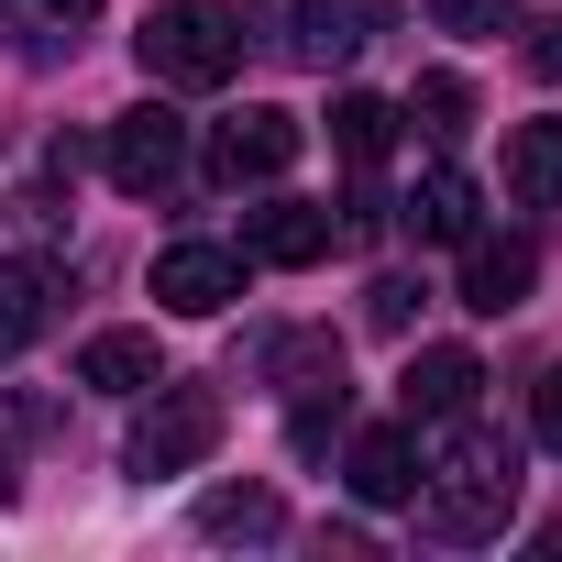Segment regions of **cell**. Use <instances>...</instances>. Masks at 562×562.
Here are the masks:
<instances>
[{"label": "cell", "instance_id": "4fadbf2b", "mask_svg": "<svg viewBox=\"0 0 562 562\" xmlns=\"http://www.w3.org/2000/svg\"><path fill=\"white\" fill-rule=\"evenodd\" d=\"M397 221H408V243H463V232H474V177H463V166H430V177L397 199Z\"/></svg>", "mask_w": 562, "mask_h": 562}, {"label": "cell", "instance_id": "8fae6325", "mask_svg": "<svg viewBox=\"0 0 562 562\" xmlns=\"http://www.w3.org/2000/svg\"><path fill=\"white\" fill-rule=\"evenodd\" d=\"M56 299H67V276H56L45 254L0 265V364H12V353H34V342L56 331Z\"/></svg>", "mask_w": 562, "mask_h": 562}, {"label": "cell", "instance_id": "d4e9b609", "mask_svg": "<svg viewBox=\"0 0 562 562\" xmlns=\"http://www.w3.org/2000/svg\"><path fill=\"white\" fill-rule=\"evenodd\" d=\"M45 12H56V23H89V12H100V0H45Z\"/></svg>", "mask_w": 562, "mask_h": 562}, {"label": "cell", "instance_id": "52a82bcc", "mask_svg": "<svg viewBox=\"0 0 562 562\" xmlns=\"http://www.w3.org/2000/svg\"><path fill=\"white\" fill-rule=\"evenodd\" d=\"M386 34V0H288V45L299 67H353Z\"/></svg>", "mask_w": 562, "mask_h": 562}, {"label": "cell", "instance_id": "44dd1931", "mask_svg": "<svg viewBox=\"0 0 562 562\" xmlns=\"http://www.w3.org/2000/svg\"><path fill=\"white\" fill-rule=\"evenodd\" d=\"M276 375H288V386H321V375H342V342H331V331H299V342H276Z\"/></svg>", "mask_w": 562, "mask_h": 562}, {"label": "cell", "instance_id": "ac0fdd59", "mask_svg": "<svg viewBox=\"0 0 562 562\" xmlns=\"http://www.w3.org/2000/svg\"><path fill=\"white\" fill-rule=\"evenodd\" d=\"M342 419H353V397H342V375H321V386H299L288 441H299V452H321V441H342Z\"/></svg>", "mask_w": 562, "mask_h": 562}, {"label": "cell", "instance_id": "d6986e66", "mask_svg": "<svg viewBox=\"0 0 562 562\" xmlns=\"http://www.w3.org/2000/svg\"><path fill=\"white\" fill-rule=\"evenodd\" d=\"M34 430H45V397H23V386H0V496L23 485V452H34Z\"/></svg>", "mask_w": 562, "mask_h": 562}, {"label": "cell", "instance_id": "e0dca14e", "mask_svg": "<svg viewBox=\"0 0 562 562\" xmlns=\"http://www.w3.org/2000/svg\"><path fill=\"white\" fill-rule=\"evenodd\" d=\"M331 144H342L353 166H375V155L397 144V100H364V89H342V100H331Z\"/></svg>", "mask_w": 562, "mask_h": 562}, {"label": "cell", "instance_id": "ffe728a7", "mask_svg": "<svg viewBox=\"0 0 562 562\" xmlns=\"http://www.w3.org/2000/svg\"><path fill=\"white\" fill-rule=\"evenodd\" d=\"M408 111H419V122H430V133H463V122H474V89H463V78H452V67H430V78H419V89H408Z\"/></svg>", "mask_w": 562, "mask_h": 562}, {"label": "cell", "instance_id": "5bb4252c", "mask_svg": "<svg viewBox=\"0 0 562 562\" xmlns=\"http://www.w3.org/2000/svg\"><path fill=\"white\" fill-rule=\"evenodd\" d=\"M166 364H155V331H89V353H78V386H100V397H144Z\"/></svg>", "mask_w": 562, "mask_h": 562}, {"label": "cell", "instance_id": "277c9868", "mask_svg": "<svg viewBox=\"0 0 562 562\" xmlns=\"http://www.w3.org/2000/svg\"><path fill=\"white\" fill-rule=\"evenodd\" d=\"M100 166H111V188H122V199H166V188L188 177V122H177L166 100H144V111H122V122H111Z\"/></svg>", "mask_w": 562, "mask_h": 562}, {"label": "cell", "instance_id": "9a60e30c", "mask_svg": "<svg viewBox=\"0 0 562 562\" xmlns=\"http://www.w3.org/2000/svg\"><path fill=\"white\" fill-rule=\"evenodd\" d=\"M288 529V496L276 485H210L199 496V540H276Z\"/></svg>", "mask_w": 562, "mask_h": 562}, {"label": "cell", "instance_id": "603a6c76", "mask_svg": "<svg viewBox=\"0 0 562 562\" xmlns=\"http://www.w3.org/2000/svg\"><path fill=\"white\" fill-rule=\"evenodd\" d=\"M364 321H375V331H408V321H419V288H408V276H375V288H364Z\"/></svg>", "mask_w": 562, "mask_h": 562}, {"label": "cell", "instance_id": "6da1fadb", "mask_svg": "<svg viewBox=\"0 0 562 562\" xmlns=\"http://www.w3.org/2000/svg\"><path fill=\"white\" fill-rule=\"evenodd\" d=\"M507 507H518V452H507L496 430H463L452 463L419 474V518H430V540H496Z\"/></svg>", "mask_w": 562, "mask_h": 562}, {"label": "cell", "instance_id": "3957f363", "mask_svg": "<svg viewBox=\"0 0 562 562\" xmlns=\"http://www.w3.org/2000/svg\"><path fill=\"white\" fill-rule=\"evenodd\" d=\"M221 452V397L210 386H144V419H133V441H122V474H188V463H210Z\"/></svg>", "mask_w": 562, "mask_h": 562}, {"label": "cell", "instance_id": "9c48e42d", "mask_svg": "<svg viewBox=\"0 0 562 562\" xmlns=\"http://www.w3.org/2000/svg\"><path fill=\"white\" fill-rule=\"evenodd\" d=\"M299 144H310L299 111H243V122H221V155L210 166H221V188H265V177L299 166Z\"/></svg>", "mask_w": 562, "mask_h": 562}, {"label": "cell", "instance_id": "7a4b0ae2", "mask_svg": "<svg viewBox=\"0 0 562 562\" xmlns=\"http://www.w3.org/2000/svg\"><path fill=\"white\" fill-rule=\"evenodd\" d=\"M133 45H144V67L166 89H221L243 67V12H232V0H155Z\"/></svg>", "mask_w": 562, "mask_h": 562}, {"label": "cell", "instance_id": "8992f818", "mask_svg": "<svg viewBox=\"0 0 562 562\" xmlns=\"http://www.w3.org/2000/svg\"><path fill=\"white\" fill-rule=\"evenodd\" d=\"M529 288H540V243L529 232H463V310L507 321V310H529Z\"/></svg>", "mask_w": 562, "mask_h": 562}, {"label": "cell", "instance_id": "cb8c5ba5", "mask_svg": "<svg viewBox=\"0 0 562 562\" xmlns=\"http://www.w3.org/2000/svg\"><path fill=\"white\" fill-rule=\"evenodd\" d=\"M529 430H540V452H562V364L529 386Z\"/></svg>", "mask_w": 562, "mask_h": 562}, {"label": "cell", "instance_id": "7402d4cb", "mask_svg": "<svg viewBox=\"0 0 562 562\" xmlns=\"http://www.w3.org/2000/svg\"><path fill=\"white\" fill-rule=\"evenodd\" d=\"M430 12H441V34H474V45H485V34L518 23V0H430Z\"/></svg>", "mask_w": 562, "mask_h": 562}, {"label": "cell", "instance_id": "ba28073f", "mask_svg": "<svg viewBox=\"0 0 562 562\" xmlns=\"http://www.w3.org/2000/svg\"><path fill=\"white\" fill-rule=\"evenodd\" d=\"M474 386H485V364H474L463 342H430V353H408V375H397V397H408V419H419V430L474 419Z\"/></svg>", "mask_w": 562, "mask_h": 562}, {"label": "cell", "instance_id": "7c38bea8", "mask_svg": "<svg viewBox=\"0 0 562 562\" xmlns=\"http://www.w3.org/2000/svg\"><path fill=\"white\" fill-rule=\"evenodd\" d=\"M419 474H430V463H419V419H408V430H364V441H353V496H364V507H408V496H419Z\"/></svg>", "mask_w": 562, "mask_h": 562}, {"label": "cell", "instance_id": "2e32d148", "mask_svg": "<svg viewBox=\"0 0 562 562\" xmlns=\"http://www.w3.org/2000/svg\"><path fill=\"white\" fill-rule=\"evenodd\" d=\"M507 199L518 210H551L562 199V122H518L507 133Z\"/></svg>", "mask_w": 562, "mask_h": 562}, {"label": "cell", "instance_id": "30bf717a", "mask_svg": "<svg viewBox=\"0 0 562 562\" xmlns=\"http://www.w3.org/2000/svg\"><path fill=\"white\" fill-rule=\"evenodd\" d=\"M342 232H331V210H310V199H265V210H243V254L254 265H321Z\"/></svg>", "mask_w": 562, "mask_h": 562}, {"label": "cell", "instance_id": "5b68a950", "mask_svg": "<svg viewBox=\"0 0 562 562\" xmlns=\"http://www.w3.org/2000/svg\"><path fill=\"white\" fill-rule=\"evenodd\" d=\"M155 299H166L177 321H221V310L243 299V254H232V243H166V254H155Z\"/></svg>", "mask_w": 562, "mask_h": 562}]
</instances>
